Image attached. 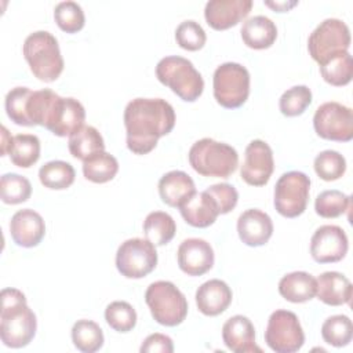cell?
Listing matches in <instances>:
<instances>
[{
	"instance_id": "6da1fadb",
	"label": "cell",
	"mask_w": 353,
	"mask_h": 353,
	"mask_svg": "<svg viewBox=\"0 0 353 353\" xmlns=\"http://www.w3.org/2000/svg\"><path fill=\"white\" fill-rule=\"evenodd\" d=\"M127 148L134 154L152 152L175 125L174 108L161 98H135L124 109Z\"/></svg>"
},
{
	"instance_id": "7a4b0ae2",
	"label": "cell",
	"mask_w": 353,
	"mask_h": 353,
	"mask_svg": "<svg viewBox=\"0 0 353 353\" xmlns=\"http://www.w3.org/2000/svg\"><path fill=\"white\" fill-rule=\"evenodd\" d=\"M0 312V338L7 347L19 349L36 335L37 320L26 303V296L17 288H3Z\"/></svg>"
},
{
	"instance_id": "3957f363",
	"label": "cell",
	"mask_w": 353,
	"mask_h": 353,
	"mask_svg": "<svg viewBox=\"0 0 353 353\" xmlns=\"http://www.w3.org/2000/svg\"><path fill=\"white\" fill-rule=\"evenodd\" d=\"M84 106L74 98L59 97L50 88L44 90L40 106V125L50 130L57 137H66L84 125Z\"/></svg>"
},
{
	"instance_id": "277c9868",
	"label": "cell",
	"mask_w": 353,
	"mask_h": 353,
	"mask_svg": "<svg viewBox=\"0 0 353 353\" xmlns=\"http://www.w3.org/2000/svg\"><path fill=\"white\" fill-rule=\"evenodd\" d=\"M23 57L34 77L41 81H55L63 70V58L55 36L47 30L30 33L23 43Z\"/></svg>"
},
{
	"instance_id": "5b68a950",
	"label": "cell",
	"mask_w": 353,
	"mask_h": 353,
	"mask_svg": "<svg viewBox=\"0 0 353 353\" xmlns=\"http://www.w3.org/2000/svg\"><path fill=\"white\" fill-rule=\"evenodd\" d=\"M188 157L192 168L203 176L229 178L239 165V154L236 149L212 138L196 141L192 145Z\"/></svg>"
},
{
	"instance_id": "8992f818",
	"label": "cell",
	"mask_w": 353,
	"mask_h": 353,
	"mask_svg": "<svg viewBox=\"0 0 353 353\" xmlns=\"http://www.w3.org/2000/svg\"><path fill=\"white\" fill-rule=\"evenodd\" d=\"M159 81L181 99L194 102L203 94L204 80L193 63L179 55H170L159 61L156 66Z\"/></svg>"
},
{
	"instance_id": "52a82bcc",
	"label": "cell",
	"mask_w": 353,
	"mask_h": 353,
	"mask_svg": "<svg viewBox=\"0 0 353 353\" xmlns=\"http://www.w3.org/2000/svg\"><path fill=\"white\" fill-rule=\"evenodd\" d=\"M145 301L152 317L161 325L175 327L186 319L188 301L171 281L159 280L152 283L145 292Z\"/></svg>"
},
{
	"instance_id": "ba28073f",
	"label": "cell",
	"mask_w": 353,
	"mask_h": 353,
	"mask_svg": "<svg viewBox=\"0 0 353 353\" xmlns=\"http://www.w3.org/2000/svg\"><path fill=\"white\" fill-rule=\"evenodd\" d=\"M214 98L226 109H236L245 103L250 95V73L236 62L219 65L212 77Z\"/></svg>"
},
{
	"instance_id": "9c48e42d",
	"label": "cell",
	"mask_w": 353,
	"mask_h": 353,
	"mask_svg": "<svg viewBox=\"0 0 353 353\" xmlns=\"http://www.w3.org/2000/svg\"><path fill=\"white\" fill-rule=\"evenodd\" d=\"M350 47V30L347 25L336 18H327L310 33L307 50L310 57L319 63L346 52Z\"/></svg>"
},
{
	"instance_id": "30bf717a",
	"label": "cell",
	"mask_w": 353,
	"mask_h": 353,
	"mask_svg": "<svg viewBox=\"0 0 353 353\" xmlns=\"http://www.w3.org/2000/svg\"><path fill=\"white\" fill-rule=\"evenodd\" d=\"M310 178L301 171L284 172L274 186V208L285 218L305 212L309 200Z\"/></svg>"
},
{
	"instance_id": "8fae6325",
	"label": "cell",
	"mask_w": 353,
	"mask_h": 353,
	"mask_svg": "<svg viewBox=\"0 0 353 353\" xmlns=\"http://www.w3.org/2000/svg\"><path fill=\"white\" fill-rule=\"evenodd\" d=\"M157 265L156 245L146 239H128L116 252V268L127 279H142Z\"/></svg>"
},
{
	"instance_id": "7c38bea8",
	"label": "cell",
	"mask_w": 353,
	"mask_h": 353,
	"mask_svg": "<svg viewBox=\"0 0 353 353\" xmlns=\"http://www.w3.org/2000/svg\"><path fill=\"white\" fill-rule=\"evenodd\" d=\"M266 345L276 353H295L305 343V334L294 312L279 309L268 320Z\"/></svg>"
},
{
	"instance_id": "4fadbf2b",
	"label": "cell",
	"mask_w": 353,
	"mask_h": 353,
	"mask_svg": "<svg viewBox=\"0 0 353 353\" xmlns=\"http://www.w3.org/2000/svg\"><path fill=\"white\" fill-rule=\"evenodd\" d=\"M313 127L323 139L349 142L353 138V110L339 102H325L316 109Z\"/></svg>"
},
{
	"instance_id": "5bb4252c",
	"label": "cell",
	"mask_w": 353,
	"mask_h": 353,
	"mask_svg": "<svg viewBox=\"0 0 353 353\" xmlns=\"http://www.w3.org/2000/svg\"><path fill=\"white\" fill-rule=\"evenodd\" d=\"M274 170L272 148L262 139L251 141L244 153L240 170L241 179L251 186H263L269 182Z\"/></svg>"
},
{
	"instance_id": "9a60e30c",
	"label": "cell",
	"mask_w": 353,
	"mask_h": 353,
	"mask_svg": "<svg viewBox=\"0 0 353 353\" xmlns=\"http://www.w3.org/2000/svg\"><path fill=\"white\" fill-rule=\"evenodd\" d=\"M349 241L345 230L336 225H323L312 236L310 254L319 263H334L345 258Z\"/></svg>"
},
{
	"instance_id": "2e32d148",
	"label": "cell",
	"mask_w": 353,
	"mask_h": 353,
	"mask_svg": "<svg viewBox=\"0 0 353 353\" xmlns=\"http://www.w3.org/2000/svg\"><path fill=\"white\" fill-rule=\"evenodd\" d=\"M179 269L188 276H201L214 265V250L203 239L183 240L176 252Z\"/></svg>"
},
{
	"instance_id": "e0dca14e",
	"label": "cell",
	"mask_w": 353,
	"mask_h": 353,
	"mask_svg": "<svg viewBox=\"0 0 353 353\" xmlns=\"http://www.w3.org/2000/svg\"><path fill=\"white\" fill-rule=\"evenodd\" d=\"M251 0H211L205 4L204 18L215 30L236 26L251 11Z\"/></svg>"
},
{
	"instance_id": "ac0fdd59",
	"label": "cell",
	"mask_w": 353,
	"mask_h": 353,
	"mask_svg": "<svg viewBox=\"0 0 353 353\" xmlns=\"http://www.w3.org/2000/svg\"><path fill=\"white\" fill-rule=\"evenodd\" d=\"M10 233L14 243L23 248L36 247L46 234V223L43 216L30 210L17 211L10 221Z\"/></svg>"
},
{
	"instance_id": "d6986e66",
	"label": "cell",
	"mask_w": 353,
	"mask_h": 353,
	"mask_svg": "<svg viewBox=\"0 0 353 353\" xmlns=\"http://www.w3.org/2000/svg\"><path fill=\"white\" fill-rule=\"evenodd\" d=\"M237 233L245 245L259 247L266 244L272 237L273 222L266 212L258 208H250L240 214L237 219Z\"/></svg>"
},
{
	"instance_id": "ffe728a7",
	"label": "cell",
	"mask_w": 353,
	"mask_h": 353,
	"mask_svg": "<svg viewBox=\"0 0 353 353\" xmlns=\"http://www.w3.org/2000/svg\"><path fill=\"white\" fill-rule=\"evenodd\" d=\"M222 339L226 347L234 353H261L255 343V328L251 320L243 314L228 319L222 327Z\"/></svg>"
},
{
	"instance_id": "44dd1931",
	"label": "cell",
	"mask_w": 353,
	"mask_h": 353,
	"mask_svg": "<svg viewBox=\"0 0 353 353\" xmlns=\"http://www.w3.org/2000/svg\"><path fill=\"white\" fill-rule=\"evenodd\" d=\"M232 298L233 294L230 287L218 279L203 283L196 291L197 309L204 316L211 317L223 313L232 303Z\"/></svg>"
},
{
	"instance_id": "7402d4cb",
	"label": "cell",
	"mask_w": 353,
	"mask_h": 353,
	"mask_svg": "<svg viewBox=\"0 0 353 353\" xmlns=\"http://www.w3.org/2000/svg\"><path fill=\"white\" fill-rule=\"evenodd\" d=\"M179 211L185 222L193 228H208L219 215L215 200L205 190L196 192L179 207Z\"/></svg>"
},
{
	"instance_id": "603a6c76",
	"label": "cell",
	"mask_w": 353,
	"mask_h": 353,
	"mask_svg": "<svg viewBox=\"0 0 353 353\" xmlns=\"http://www.w3.org/2000/svg\"><path fill=\"white\" fill-rule=\"evenodd\" d=\"M196 193L193 179L183 171H170L159 181V194L170 207H181Z\"/></svg>"
},
{
	"instance_id": "cb8c5ba5",
	"label": "cell",
	"mask_w": 353,
	"mask_h": 353,
	"mask_svg": "<svg viewBox=\"0 0 353 353\" xmlns=\"http://www.w3.org/2000/svg\"><path fill=\"white\" fill-rule=\"evenodd\" d=\"M316 295L323 303L330 306L350 303L352 284L339 272H324L316 280Z\"/></svg>"
},
{
	"instance_id": "d4e9b609",
	"label": "cell",
	"mask_w": 353,
	"mask_h": 353,
	"mask_svg": "<svg viewBox=\"0 0 353 353\" xmlns=\"http://www.w3.org/2000/svg\"><path fill=\"white\" fill-rule=\"evenodd\" d=\"M240 33L244 44L254 50L269 48L277 39V28L274 22L265 15L248 18L243 23Z\"/></svg>"
},
{
	"instance_id": "484cf974",
	"label": "cell",
	"mask_w": 353,
	"mask_h": 353,
	"mask_svg": "<svg viewBox=\"0 0 353 353\" xmlns=\"http://www.w3.org/2000/svg\"><path fill=\"white\" fill-rule=\"evenodd\" d=\"M280 295L292 303H302L316 296V279L306 272H292L279 281Z\"/></svg>"
},
{
	"instance_id": "4316f807",
	"label": "cell",
	"mask_w": 353,
	"mask_h": 353,
	"mask_svg": "<svg viewBox=\"0 0 353 353\" xmlns=\"http://www.w3.org/2000/svg\"><path fill=\"white\" fill-rule=\"evenodd\" d=\"M69 152L73 157L84 161L99 152H105V142L99 131L92 125H83L69 137Z\"/></svg>"
},
{
	"instance_id": "83f0119b",
	"label": "cell",
	"mask_w": 353,
	"mask_h": 353,
	"mask_svg": "<svg viewBox=\"0 0 353 353\" xmlns=\"http://www.w3.org/2000/svg\"><path fill=\"white\" fill-rule=\"evenodd\" d=\"M176 232L174 218L163 211H153L148 214L143 221V233L146 240L154 245H164L172 240Z\"/></svg>"
},
{
	"instance_id": "f1b7e54d",
	"label": "cell",
	"mask_w": 353,
	"mask_h": 353,
	"mask_svg": "<svg viewBox=\"0 0 353 353\" xmlns=\"http://www.w3.org/2000/svg\"><path fill=\"white\" fill-rule=\"evenodd\" d=\"M119 171V161L106 152H99L83 161V174L85 179L94 183H105L112 181Z\"/></svg>"
},
{
	"instance_id": "f546056e",
	"label": "cell",
	"mask_w": 353,
	"mask_h": 353,
	"mask_svg": "<svg viewBox=\"0 0 353 353\" xmlns=\"http://www.w3.org/2000/svg\"><path fill=\"white\" fill-rule=\"evenodd\" d=\"M74 168L62 160H52L46 163L39 170V179L43 186L52 190H62L74 182Z\"/></svg>"
},
{
	"instance_id": "4dcf8cb0",
	"label": "cell",
	"mask_w": 353,
	"mask_h": 353,
	"mask_svg": "<svg viewBox=\"0 0 353 353\" xmlns=\"http://www.w3.org/2000/svg\"><path fill=\"white\" fill-rule=\"evenodd\" d=\"M320 73L331 85L342 87L350 83L353 77V58L349 51L338 54L320 65Z\"/></svg>"
},
{
	"instance_id": "1f68e13d",
	"label": "cell",
	"mask_w": 353,
	"mask_h": 353,
	"mask_svg": "<svg viewBox=\"0 0 353 353\" xmlns=\"http://www.w3.org/2000/svg\"><path fill=\"white\" fill-rule=\"evenodd\" d=\"M73 345L84 353H94L103 346V332L92 320H77L72 328Z\"/></svg>"
},
{
	"instance_id": "d6a6232c",
	"label": "cell",
	"mask_w": 353,
	"mask_h": 353,
	"mask_svg": "<svg viewBox=\"0 0 353 353\" xmlns=\"http://www.w3.org/2000/svg\"><path fill=\"white\" fill-rule=\"evenodd\" d=\"M8 156L17 167H32L40 157V139L33 134L15 135Z\"/></svg>"
},
{
	"instance_id": "836d02e7",
	"label": "cell",
	"mask_w": 353,
	"mask_h": 353,
	"mask_svg": "<svg viewBox=\"0 0 353 353\" xmlns=\"http://www.w3.org/2000/svg\"><path fill=\"white\" fill-rule=\"evenodd\" d=\"M321 336L331 346L342 347L350 343L353 336L352 320L345 314L328 317L321 325Z\"/></svg>"
},
{
	"instance_id": "e575fe53",
	"label": "cell",
	"mask_w": 353,
	"mask_h": 353,
	"mask_svg": "<svg viewBox=\"0 0 353 353\" xmlns=\"http://www.w3.org/2000/svg\"><path fill=\"white\" fill-rule=\"evenodd\" d=\"M0 194L6 204H19L26 201L32 194V185L28 178L8 172L1 176Z\"/></svg>"
},
{
	"instance_id": "d590c367",
	"label": "cell",
	"mask_w": 353,
	"mask_h": 353,
	"mask_svg": "<svg viewBox=\"0 0 353 353\" xmlns=\"http://www.w3.org/2000/svg\"><path fill=\"white\" fill-rule=\"evenodd\" d=\"M350 208V197L339 190H324L314 201L316 214L323 218H336L347 212Z\"/></svg>"
},
{
	"instance_id": "8d00e7d4",
	"label": "cell",
	"mask_w": 353,
	"mask_h": 353,
	"mask_svg": "<svg viewBox=\"0 0 353 353\" xmlns=\"http://www.w3.org/2000/svg\"><path fill=\"white\" fill-rule=\"evenodd\" d=\"M314 171L323 181L339 179L346 171V160L336 150H323L314 159Z\"/></svg>"
},
{
	"instance_id": "74e56055",
	"label": "cell",
	"mask_w": 353,
	"mask_h": 353,
	"mask_svg": "<svg viewBox=\"0 0 353 353\" xmlns=\"http://www.w3.org/2000/svg\"><path fill=\"white\" fill-rule=\"evenodd\" d=\"M105 320L117 332H128L137 324V312L125 301H114L105 309Z\"/></svg>"
},
{
	"instance_id": "f35d334b",
	"label": "cell",
	"mask_w": 353,
	"mask_h": 353,
	"mask_svg": "<svg viewBox=\"0 0 353 353\" xmlns=\"http://www.w3.org/2000/svg\"><path fill=\"white\" fill-rule=\"evenodd\" d=\"M54 19L61 30L66 33H76L83 29L85 23L84 11L76 1H61L55 6Z\"/></svg>"
},
{
	"instance_id": "ab89813d",
	"label": "cell",
	"mask_w": 353,
	"mask_h": 353,
	"mask_svg": "<svg viewBox=\"0 0 353 353\" xmlns=\"http://www.w3.org/2000/svg\"><path fill=\"white\" fill-rule=\"evenodd\" d=\"M312 103V91L306 85H294L283 92L279 101L280 112L287 117L302 114Z\"/></svg>"
},
{
	"instance_id": "60d3db41",
	"label": "cell",
	"mask_w": 353,
	"mask_h": 353,
	"mask_svg": "<svg viewBox=\"0 0 353 353\" xmlns=\"http://www.w3.org/2000/svg\"><path fill=\"white\" fill-rule=\"evenodd\" d=\"M32 90L28 87H15L6 95V112L7 116L18 125L30 127L26 116V102Z\"/></svg>"
},
{
	"instance_id": "b9f144b4",
	"label": "cell",
	"mask_w": 353,
	"mask_h": 353,
	"mask_svg": "<svg viewBox=\"0 0 353 353\" xmlns=\"http://www.w3.org/2000/svg\"><path fill=\"white\" fill-rule=\"evenodd\" d=\"M175 40L181 48L188 51H197L204 47L207 36L204 29L196 21L188 19L181 22L175 29Z\"/></svg>"
},
{
	"instance_id": "7bdbcfd3",
	"label": "cell",
	"mask_w": 353,
	"mask_h": 353,
	"mask_svg": "<svg viewBox=\"0 0 353 353\" xmlns=\"http://www.w3.org/2000/svg\"><path fill=\"white\" fill-rule=\"evenodd\" d=\"M205 192L215 200L219 214L230 212L239 200V193L234 186L229 183H215L205 189Z\"/></svg>"
},
{
	"instance_id": "ee69618b",
	"label": "cell",
	"mask_w": 353,
	"mask_h": 353,
	"mask_svg": "<svg viewBox=\"0 0 353 353\" xmlns=\"http://www.w3.org/2000/svg\"><path fill=\"white\" fill-rule=\"evenodd\" d=\"M142 353H156V352H160V353H172L174 352V343H172V339L164 334H150L145 341L141 345V349H139Z\"/></svg>"
},
{
	"instance_id": "f6af8a7d",
	"label": "cell",
	"mask_w": 353,
	"mask_h": 353,
	"mask_svg": "<svg viewBox=\"0 0 353 353\" xmlns=\"http://www.w3.org/2000/svg\"><path fill=\"white\" fill-rule=\"evenodd\" d=\"M12 142H14V137H11L8 130L3 125L1 127V156H6L10 153Z\"/></svg>"
},
{
	"instance_id": "bcb514c9",
	"label": "cell",
	"mask_w": 353,
	"mask_h": 353,
	"mask_svg": "<svg viewBox=\"0 0 353 353\" xmlns=\"http://www.w3.org/2000/svg\"><path fill=\"white\" fill-rule=\"evenodd\" d=\"M265 4L268 7H272L273 10H276L277 12H284V11H288L290 8H292L294 6L298 4V1H291V3H287V1H281V3H272V1H265Z\"/></svg>"
}]
</instances>
